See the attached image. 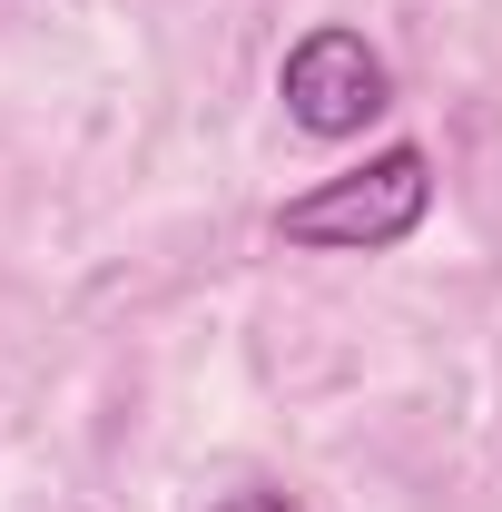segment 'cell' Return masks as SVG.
I'll return each mask as SVG.
<instances>
[{
	"mask_svg": "<svg viewBox=\"0 0 502 512\" xmlns=\"http://www.w3.org/2000/svg\"><path fill=\"white\" fill-rule=\"evenodd\" d=\"M434 207V158L424 148H384L355 178H325V188L286 197L276 207V237L286 247H404Z\"/></svg>",
	"mask_w": 502,
	"mask_h": 512,
	"instance_id": "1",
	"label": "cell"
},
{
	"mask_svg": "<svg viewBox=\"0 0 502 512\" xmlns=\"http://www.w3.org/2000/svg\"><path fill=\"white\" fill-rule=\"evenodd\" d=\"M384 99H394V79L365 50V30H306L286 50V119L306 138H355L365 119H384Z\"/></svg>",
	"mask_w": 502,
	"mask_h": 512,
	"instance_id": "2",
	"label": "cell"
},
{
	"mask_svg": "<svg viewBox=\"0 0 502 512\" xmlns=\"http://www.w3.org/2000/svg\"><path fill=\"white\" fill-rule=\"evenodd\" d=\"M217 512H296V503H286V493H227Z\"/></svg>",
	"mask_w": 502,
	"mask_h": 512,
	"instance_id": "3",
	"label": "cell"
}]
</instances>
